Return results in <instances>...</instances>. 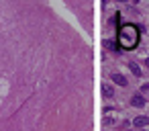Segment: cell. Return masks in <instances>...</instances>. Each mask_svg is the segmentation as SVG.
Masks as SVG:
<instances>
[{
    "label": "cell",
    "mask_w": 149,
    "mask_h": 131,
    "mask_svg": "<svg viewBox=\"0 0 149 131\" xmlns=\"http://www.w3.org/2000/svg\"><path fill=\"white\" fill-rule=\"evenodd\" d=\"M118 45L123 49H135L139 45V29L135 25H120L118 27Z\"/></svg>",
    "instance_id": "cell-1"
},
{
    "label": "cell",
    "mask_w": 149,
    "mask_h": 131,
    "mask_svg": "<svg viewBox=\"0 0 149 131\" xmlns=\"http://www.w3.org/2000/svg\"><path fill=\"white\" fill-rule=\"evenodd\" d=\"M131 104H133L135 109H141V106H145V96H143V94H133V98H131Z\"/></svg>",
    "instance_id": "cell-2"
},
{
    "label": "cell",
    "mask_w": 149,
    "mask_h": 131,
    "mask_svg": "<svg viewBox=\"0 0 149 131\" xmlns=\"http://www.w3.org/2000/svg\"><path fill=\"white\" fill-rule=\"evenodd\" d=\"M112 82H114V84H118V86H127V84H129V80H127L123 74H118V72H114V74H112Z\"/></svg>",
    "instance_id": "cell-3"
},
{
    "label": "cell",
    "mask_w": 149,
    "mask_h": 131,
    "mask_svg": "<svg viewBox=\"0 0 149 131\" xmlns=\"http://www.w3.org/2000/svg\"><path fill=\"white\" fill-rule=\"evenodd\" d=\"M133 125L139 127V129H141V127H147V125H149V117H143V115H141V117H137V119L133 121Z\"/></svg>",
    "instance_id": "cell-4"
},
{
    "label": "cell",
    "mask_w": 149,
    "mask_h": 131,
    "mask_svg": "<svg viewBox=\"0 0 149 131\" xmlns=\"http://www.w3.org/2000/svg\"><path fill=\"white\" fill-rule=\"evenodd\" d=\"M102 94H104L106 98H110V96H114V88H112L110 84H102Z\"/></svg>",
    "instance_id": "cell-5"
},
{
    "label": "cell",
    "mask_w": 149,
    "mask_h": 131,
    "mask_svg": "<svg viewBox=\"0 0 149 131\" xmlns=\"http://www.w3.org/2000/svg\"><path fill=\"white\" fill-rule=\"evenodd\" d=\"M129 70L133 72V76H141V68H139V64H135V62H129Z\"/></svg>",
    "instance_id": "cell-6"
},
{
    "label": "cell",
    "mask_w": 149,
    "mask_h": 131,
    "mask_svg": "<svg viewBox=\"0 0 149 131\" xmlns=\"http://www.w3.org/2000/svg\"><path fill=\"white\" fill-rule=\"evenodd\" d=\"M145 68H147V70H149V57H147V60H145Z\"/></svg>",
    "instance_id": "cell-7"
},
{
    "label": "cell",
    "mask_w": 149,
    "mask_h": 131,
    "mask_svg": "<svg viewBox=\"0 0 149 131\" xmlns=\"http://www.w3.org/2000/svg\"><path fill=\"white\" fill-rule=\"evenodd\" d=\"M125 131H127V129H125Z\"/></svg>",
    "instance_id": "cell-8"
}]
</instances>
